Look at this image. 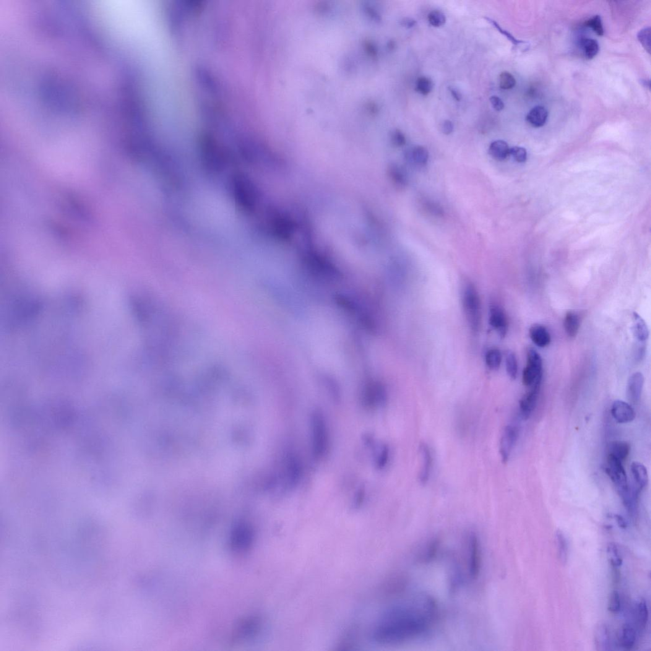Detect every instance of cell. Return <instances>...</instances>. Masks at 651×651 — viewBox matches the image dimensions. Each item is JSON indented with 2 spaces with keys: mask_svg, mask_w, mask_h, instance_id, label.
Here are the masks:
<instances>
[{
  "mask_svg": "<svg viewBox=\"0 0 651 651\" xmlns=\"http://www.w3.org/2000/svg\"><path fill=\"white\" fill-rule=\"evenodd\" d=\"M490 101H491L492 107L494 108L495 110L501 111L504 108L503 101H502L501 99L498 97V96H492V97L490 98Z\"/></svg>",
  "mask_w": 651,
  "mask_h": 651,
  "instance_id": "obj_45",
  "label": "cell"
},
{
  "mask_svg": "<svg viewBox=\"0 0 651 651\" xmlns=\"http://www.w3.org/2000/svg\"><path fill=\"white\" fill-rule=\"evenodd\" d=\"M555 541L559 561L562 564L566 565L568 559V547L566 537L561 530H556Z\"/></svg>",
  "mask_w": 651,
  "mask_h": 651,
  "instance_id": "obj_27",
  "label": "cell"
},
{
  "mask_svg": "<svg viewBox=\"0 0 651 651\" xmlns=\"http://www.w3.org/2000/svg\"><path fill=\"white\" fill-rule=\"evenodd\" d=\"M638 40L648 53H650V28L642 29L638 33Z\"/></svg>",
  "mask_w": 651,
  "mask_h": 651,
  "instance_id": "obj_40",
  "label": "cell"
},
{
  "mask_svg": "<svg viewBox=\"0 0 651 651\" xmlns=\"http://www.w3.org/2000/svg\"><path fill=\"white\" fill-rule=\"evenodd\" d=\"M446 17H445L444 13L438 11V10H434L429 13L428 15V21L429 24L434 27L438 28L442 27L446 22Z\"/></svg>",
  "mask_w": 651,
  "mask_h": 651,
  "instance_id": "obj_38",
  "label": "cell"
},
{
  "mask_svg": "<svg viewBox=\"0 0 651 651\" xmlns=\"http://www.w3.org/2000/svg\"><path fill=\"white\" fill-rule=\"evenodd\" d=\"M529 335L531 340L538 347H546L551 342V335L542 325H533L530 328Z\"/></svg>",
  "mask_w": 651,
  "mask_h": 651,
  "instance_id": "obj_18",
  "label": "cell"
},
{
  "mask_svg": "<svg viewBox=\"0 0 651 651\" xmlns=\"http://www.w3.org/2000/svg\"><path fill=\"white\" fill-rule=\"evenodd\" d=\"M608 556L612 566L614 567H620L623 564V560L619 556L618 548L615 544L610 543L608 546Z\"/></svg>",
  "mask_w": 651,
  "mask_h": 651,
  "instance_id": "obj_36",
  "label": "cell"
},
{
  "mask_svg": "<svg viewBox=\"0 0 651 651\" xmlns=\"http://www.w3.org/2000/svg\"><path fill=\"white\" fill-rule=\"evenodd\" d=\"M634 333L638 342H645L649 337V329L642 317L637 312L634 313Z\"/></svg>",
  "mask_w": 651,
  "mask_h": 651,
  "instance_id": "obj_23",
  "label": "cell"
},
{
  "mask_svg": "<svg viewBox=\"0 0 651 651\" xmlns=\"http://www.w3.org/2000/svg\"><path fill=\"white\" fill-rule=\"evenodd\" d=\"M631 471L637 487L641 491L647 485L649 481L646 468L640 462H634L631 465Z\"/></svg>",
  "mask_w": 651,
  "mask_h": 651,
  "instance_id": "obj_21",
  "label": "cell"
},
{
  "mask_svg": "<svg viewBox=\"0 0 651 651\" xmlns=\"http://www.w3.org/2000/svg\"><path fill=\"white\" fill-rule=\"evenodd\" d=\"M587 27L592 29V30L598 36H603L604 30L602 21L600 15H596L585 22Z\"/></svg>",
  "mask_w": 651,
  "mask_h": 651,
  "instance_id": "obj_39",
  "label": "cell"
},
{
  "mask_svg": "<svg viewBox=\"0 0 651 651\" xmlns=\"http://www.w3.org/2000/svg\"><path fill=\"white\" fill-rule=\"evenodd\" d=\"M644 377L640 372H636L630 377L627 382V394L630 402L636 404L641 397Z\"/></svg>",
  "mask_w": 651,
  "mask_h": 651,
  "instance_id": "obj_14",
  "label": "cell"
},
{
  "mask_svg": "<svg viewBox=\"0 0 651 651\" xmlns=\"http://www.w3.org/2000/svg\"><path fill=\"white\" fill-rule=\"evenodd\" d=\"M541 384L533 385L520 401V410L523 418L528 419L537 404Z\"/></svg>",
  "mask_w": 651,
  "mask_h": 651,
  "instance_id": "obj_10",
  "label": "cell"
},
{
  "mask_svg": "<svg viewBox=\"0 0 651 651\" xmlns=\"http://www.w3.org/2000/svg\"><path fill=\"white\" fill-rule=\"evenodd\" d=\"M481 568L480 541L475 532H471L468 540V569L471 579H477Z\"/></svg>",
  "mask_w": 651,
  "mask_h": 651,
  "instance_id": "obj_5",
  "label": "cell"
},
{
  "mask_svg": "<svg viewBox=\"0 0 651 651\" xmlns=\"http://www.w3.org/2000/svg\"><path fill=\"white\" fill-rule=\"evenodd\" d=\"M595 644L597 650H611V636L608 626L605 624L598 625L595 630Z\"/></svg>",
  "mask_w": 651,
  "mask_h": 651,
  "instance_id": "obj_19",
  "label": "cell"
},
{
  "mask_svg": "<svg viewBox=\"0 0 651 651\" xmlns=\"http://www.w3.org/2000/svg\"><path fill=\"white\" fill-rule=\"evenodd\" d=\"M416 24V22L415 20L411 19V18H405V19L401 20L400 21V25H402V27L408 29L415 27Z\"/></svg>",
  "mask_w": 651,
  "mask_h": 651,
  "instance_id": "obj_48",
  "label": "cell"
},
{
  "mask_svg": "<svg viewBox=\"0 0 651 651\" xmlns=\"http://www.w3.org/2000/svg\"><path fill=\"white\" fill-rule=\"evenodd\" d=\"M423 207L424 211L429 215H433V217H440L444 215V210L436 202L431 201L429 200H425L423 203Z\"/></svg>",
  "mask_w": 651,
  "mask_h": 651,
  "instance_id": "obj_35",
  "label": "cell"
},
{
  "mask_svg": "<svg viewBox=\"0 0 651 651\" xmlns=\"http://www.w3.org/2000/svg\"><path fill=\"white\" fill-rule=\"evenodd\" d=\"M389 447L386 445H383L380 447L376 460L377 467L379 470H382L386 466L389 461Z\"/></svg>",
  "mask_w": 651,
  "mask_h": 651,
  "instance_id": "obj_34",
  "label": "cell"
},
{
  "mask_svg": "<svg viewBox=\"0 0 651 651\" xmlns=\"http://www.w3.org/2000/svg\"><path fill=\"white\" fill-rule=\"evenodd\" d=\"M611 411L614 420L619 424L631 423L636 415L632 406L621 400H617L613 403Z\"/></svg>",
  "mask_w": 651,
  "mask_h": 651,
  "instance_id": "obj_12",
  "label": "cell"
},
{
  "mask_svg": "<svg viewBox=\"0 0 651 651\" xmlns=\"http://www.w3.org/2000/svg\"><path fill=\"white\" fill-rule=\"evenodd\" d=\"M615 518L619 527L621 528H623V529H625V528H626L627 527L626 522H625L624 518L622 517L621 516L616 515H615Z\"/></svg>",
  "mask_w": 651,
  "mask_h": 651,
  "instance_id": "obj_50",
  "label": "cell"
},
{
  "mask_svg": "<svg viewBox=\"0 0 651 651\" xmlns=\"http://www.w3.org/2000/svg\"><path fill=\"white\" fill-rule=\"evenodd\" d=\"M608 465L606 473L618 490L623 489L629 485L626 471L624 470L623 462L621 460L613 455L609 454Z\"/></svg>",
  "mask_w": 651,
  "mask_h": 651,
  "instance_id": "obj_8",
  "label": "cell"
},
{
  "mask_svg": "<svg viewBox=\"0 0 651 651\" xmlns=\"http://www.w3.org/2000/svg\"><path fill=\"white\" fill-rule=\"evenodd\" d=\"M580 328V319L577 314L572 311L567 312L564 319V328L570 338L576 337Z\"/></svg>",
  "mask_w": 651,
  "mask_h": 651,
  "instance_id": "obj_24",
  "label": "cell"
},
{
  "mask_svg": "<svg viewBox=\"0 0 651 651\" xmlns=\"http://www.w3.org/2000/svg\"><path fill=\"white\" fill-rule=\"evenodd\" d=\"M439 541L437 540L431 541L428 544V545L424 549L423 553H421L419 560L423 563H428V562L433 561L434 556L436 555L437 550H438Z\"/></svg>",
  "mask_w": 651,
  "mask_h": 651,
  "instance_id": "obj_30",
  "label": "cell"
},
{
  "mask_svg": "<svg viewBox=\"0 0 651 651\" xmlns=\"http://www.w3.org/2000/svg\"><path fill=\"white\" fill-rule=\"evenodd\" d=\"M419 450H420L422 459L421 471L418 476L419 480L422 484L426 485L430 478L432 470H433V454L428 445L425 443L421 444Z\"/></svg>",
  "mask_w": 651,
  "mask_h": 651,
  "instance_id": "obj_11",
  "label": "cell"
},
{
  "mask_svg": "<svg viewBox=\"0 0 651 651\" xmlns=\"http://www.w3.org/2000/svg\"><path fill=\"white\" fill-rule=\"evenodd\" d=\"M580 48L587 59H592L599 52V45L597 40L592 38H583L580 41Z\"/></svg>",
  "mask_w": 651,
  "mask_h": 651,
  "instance_id": "obj_28",
  "label": "cell"
},
{
  "mask_svg": "<svg viewBox=\"0 0 651 651\" xmlns=\"http://www.w3.org/2000/svg\"><path fill=\"white\" fill-rule=\"evenodd\" d=\"M636 632L630 625H625L621 630L619 634V642L624 649H631L634 646L636 641Z\"/></svg>",
  "mask_w": 651,
  "mask_h": 651,
  "instance_id": "obj_25",
  "label": "cell"
},
{
  "mask_svg": "<svg viewBox=\"0 0 651 651\" xmlns=\"http://www.w3.org/2000/svg\"><path fill=\"white\" fill-rule=\"evenodd\" d=\"M433 82L430 78L419 77L416 83V90L424 96L428 95L433 88Z\"/></svg>",
  "mask_w": 651,
  "mask_h": 651,
  "instance_id": "obj_33",
  "label": "cell"
},
{
  "mask_svg": "<svg viewBox=\"0 0 651 651\" xmlns=\"http://www.w3.org/2000/svg\"><path fill=\"white\" fill-rule=\"evenodd\" d=\"M510 148L504 141L497 140L492 142L489 147V153L497 160H504L509 156Z\"/></svg>",
  "mask_w": 651,
  "mask_h": 651,
  "instance_id": "obj_22",
  "label": "cell"
},
{
  "mask_svg": "<svg viewBox=\"0 0 651 651\" xmlns=\"http://www.w3.org/2000/svg\"><path fill=\"white\" fill-rule=\"evenodd\" d=\"M301 475V466L297 456L294 454L286 455L283 463V476L288 486H295Z\"/></svg>",
  "mask_w": 651,
  "mask_h": 651,
  "instance_id": "obj_7",
  "label": "cell"
},
{
  "mask_svg": "<svg viewBox=\"0 0 651 651\" xmlns=\"http://www.w3.org/2000/svg\"><path fill=\"white\" fill-rule=\"evenodd\" d=\"M637 618L640 626L644 629L649 619V611H648L646 601L644 599H640L637 604Z\"/></svg>",
  "mask_w": 651,
  "mask_h": 651,
  "instance_id": "obj_32",
  "label": "cell"
},
{
  "mask_svg": "<svg viewBox=\"0 0 651 651\" xmlns=\"http://www.w3.org/2000/svg\"><path fill=\"white\" fill-rule=\"evenodd\" d=\"M543 379V360L537 351L528 348L527 353V366L523 371V384L528 387L541 384Z\"/></svg>",
  "mask_w": 651,
  "mask_h": 651,
  "instance_id": "obj_4",
  "label": "cell"
},
{
  "mask_svg": "<svg viewBox=\"0 0 651 651\" xmlns=\"http://www.w3.org/2000/svg\"><path fill=\"white\" fill-rule=\"evenodd\" d=\"M621 608L620 596L617 591L611 593L608 602L609 611L613 613H618Z\"/></svg>",
  "mask_w": 651,
  "mask_h": 651,
  "instance_id": "obj_43",
  "label": "cell"
},
{
  "mask_svg": "<svg viewBox=\"0 0 651 651\" xmlns=\"http://www.w3.org/2000/svg\"><path fill=\"white\" fill-rule=\"evenodd\" d=\"M454 131V124L450 121H445L441 125V131L444 134L449 135Z\"/></svg>",
  "mask_w": 651,
  "mask_h": 651,
  "instance_id": "obj_46",
  "label": "cell"
},
{
  "mask_svg": "<svg viewBox=\"0 0 651 651\" xmlns=\"http://www.w3.org/2000/svg\"><path fill=\"white\" fill-rule=\"evenodd\" d=\"M311 439L312 454L316 459H321L327 454L329 447V432L323 414L315 411L311 416Z\"/></svg>",
  "mask_w": 651,
  "mask_h": 651,
  "instance_id": "obj_3",
  "label": "cell"
},
{
  "mask_svg": "<svg viewBox=\"0 0 651 651\" xmlns=\"http://www.w3.org/2000/svg\"><path fill=\"white\" fill-rule=\"evenodd\" d=\"M548 117V110L543 106H537L528 112L527 121L533 127H541L546 124Z\"/></svg>",
  "mask_w": 651,
  "mask_h": 651,
  "instance_id": "obj_20",
  "label": "cell"
},
{
  "mask_svg": "<svg viewBox=\"0 0 651 651\" xmlns=\"http://www.w3.org/2000/svg\"><path fill=\"white\" fill-rule=\"evenodd\" d=\"M486 365L490 369L496 370L501 366L502 354L497 348H491L486 352L485 355Z\"/></svg>",
  "mask_w": 651,
  "mask_h": 651,
  "instance_id": "obj_29",
  "label": "cell"
},
{
  "mask_svg": "<svg viewBox=\"0 0 651 651\" xmlns=\"http://www.w3.org/2000/svg\"><path fill=\"white\" fill-rule=\"evenodd\" d=\"M509 155H511L513 158L519 163L525 162L527 159V151L522 147H515L510 148Z\"/></svg>",
  "mask_w": 651,
  "mask_h": 651,
  "instance_id": "obj_44",
  "label": "cell"
},
{
  "mask_svg": "<svg viewBox=\"0 0 651 651\" xmlns=\"http://www.w3.org/2000/svg\"><path fill=\"white\" fill-rule=\"evenodd\" d=\"M405 157L411 165L423 167L428 162L429 152L426 148L422 146H415L406 151Z\"/></svg>",
  "mask_w": 651,
  "mask_h": 651,
  "instance_id": "obj_17",
  "label": "cell"
},
{
  "mask_svg": "<svg viewBox=\"0 0 651 651\" xmlns=\"http://www.w3.org/2000/svg\"><path fill=\"white\" fill-rule=\"evenodd\" d=\"M438 615L436 601L420 594L400 601L383 612L371 632L372 641L381 645L401 644L428 632Z\"/></svg>",
  "mask_w": 651,
  "mask_h": 651,
  "instance_id": "obj_1",
  "label": "cell"
},
{
  "mask_svg": "<svg viewBox=\"0 0 651 651\" xmlns=\"http://www.w3.org/2000/svg\"><path fill=\"white\" fill-rule=\"evenodd\" d=\"M518 436L519 428L516 424H509L504 428L499 444L500 455L504 463H507L509 460Z\"/></svg>",
  "mask_w": 651,
  "mask_h": 651,
  "instance_id": "obj_6",
  "label": "cell"
},
{
  "mask_svg": "<svg viewBox=\"0 0 651 651\" xmlns=\"http://www.w3.org/2000/svg\"><path fill=\"white\" fill-rule=\"evenodd\" d=\"M387 176L393 185L398 189H404L408 185V179L407 172L399 164H390L388 166Z\"/></svg>",
  "mask_w": 651,
  "mask_h": 651,
  "instance_id": "obj_15",
  "label": "cell"
},
{
  "mask_svg": "<svg viewBox=\"0 0 651 651\" xmlns=\"http://www.w3.org/2000/svg\"><path fill=\"white\" fill-rule=\"evenodd\" d=\"M641 83H642V85L644 86V87H647V88H650V81H649V80H641Z\"/></svg>",
  "mask_w": 651,
  "mask_h": 651,
  "instance_id": "obj_51",
  "label": "cell"
},
{
  "mask_svg": "<svg viewBox=\"0 0 651 651\" xmlns=\"http://www.w3.org/2000/svg\"><path fill=\"white\" fill-rule=\"evenodd\" d=\"M489 324L501 338L506 335L508 329L507 317L503 310L496 305H492L490 308Z\"/></svg>",
  "mask_w": 651,
  "mask_h": 651,
  "instance_id": "obj_9",
  "label": "cell"
},
{
  "mask_svg": "<svg viewBox=\"0 0 651 651\" xmlns=\"http://www.w3.org/2000/svg\"><path fill=\"white\" fill-rule=\"evenodd\" d=\"M516 79L514 75L508 72L502 73L499 76V86L502 89L509 90L514 88L516 85Z\"/></svg>",
  "mask_w": 651,
  "mask_h": 651,
  "instance_id": "obj_37",
  "label": "cell"
},
{
  "mask_svg": "<svg viewBox=\"0 0 651 651\" xmlns=\"http://www.w3.org/2000/svg\"><path fill=\"white\" fill-rule=\"evenodd\" d=\"M506 371L508 376L513 380L517 379L518 376V362L517 357L512 351H507L506 354Z\"/></svg>",
  "mask_w": 651,
  "mask_h": 651,
  "instance_id": "obj_31",
  "label": "cell"
},
{
  "mask_svg": "<svg viewBox=\"0 0 651 651\" xmlns=\"http://www.w3.org/2000/svg\"><path fill=\"white\" fill-rule=\"evenodd\" d=\"M449 89L455 100H456L457 101H460L461 100L462 95L459 92V90H457L456 88L452 87H449Z\"/></svg>",
  "mask_w": 651,
  "mask_h": 651,
  "instance_id": "obj_49",
  "label": "cell"
},
{
  "mask_svg": "<svg viewBox=\"0 0 651 651\" xmlns=\"http://www.w3.org/2000/svg\"><path fill=\"white\" fill-rule=\"evenodd\" d=\"M390 141L394 147H402L407 143L405 135L399 129H395L390 134Z\"/></svg>",
  "mask_w": 651,
  "mask_h": 651,
  "instance_id": "obj_42",
  "label": "cell"
},
{
  "mask_svg": "<svg viewBox=\"0 0 651 651\" xmlns=\"http://www.w3.org/2000/svg\"><path fill=\"white\" fill-rule=\"evenodd\" d=\"M644 343L639 342L638 344L639 347L637 348L636 352H635V359L637 361H640L644 358L645 351Z\"/></svg>",
  "mask_w": 651,
  "mask_h": 651,
  "instance_id": "obj_47",
  "label": "cell"
},
{
  "mask_svg": "<svg viewBox=\"0 0 651 651\" xmlns=\"http://www.w3.org/2000/svg\"><path fill=\"white\" fill-rule=\"evenodd\" d=\"M630 452V446L626 441H614L609 445V454L618 458L623 462L629 456Z\"/></svg>",
  "mask_w": 651,
  "mask_h": 651,
  "instance_id": "obj_26",
  "label": "cell"
},
{
  "mask_svg": "<svg viewBox=\"0 0 651 651\" xmlns=\"http://www.w3.org/2000/svg\"><path fill=\"white\" fill-rule=\"evenodd\" d=\"M462 302L469 327L472 332H478L481 322L480 298L475 285L470 281L463 284Z\"/></svg>",
  "mask_w": 651,
  "mask_h": 651,
  "instance_id": "obj_2",
  "label": "cell"
},
{
  "mask_svg": "<svg viewBox=\"0 0 651 651\" xmlns=\"http://www.w3.org/2000/svg\"><path fill=\"white\" fill-rule=\"evenodd\" d=\"M485 19L487 20L490 24L492 25L495 28L497 29L500 33H501L502 35L506 36V37L508 39V40L511 41L514 45H518L520 43H524L522 41L517 40V38L514 37V36H513L511 33L508 32V31L502 28L501 26H500L496 21H495L494 20L489 17H485Z\"/></svg>",
  "mask_w": 651,
  "mask_h": 651,
  "instance_id": "obj_41",
  "label": "cell"
},
{
  "mask_svg": "<svg viewBox=\"0 0 651 651\" xmlns=\"http://www.w3.org/2000/svg\"><path fill=\"white\" fill-rule=\"evenodd\" d=\"M640 490L633 488L627 485L625 487L618 490L619 495L623 501L624 506L626 507L632 515H636L638 509V498Z\"/></svg>",
  "mask_w": 651,
  "mask_h": 651,
  "instance_id": "obj_16",
  "label": "cell"
},
{
  "mask_svg": "<svg viewBox=\"0 0 651 651\" xmlns=\"http://www.w3.org/2000/svg\"><path fill=\"white\" fill-rule=\"evenodd\" d=\"M253 533L251 528L246 525L239 526L234 531L231 536V544L235 549L243 550L251 545Z\"/></svg>",
  "mask_w": 651,
  "mask_h": 651,
  "instance_id": "obj_13",
  "label": "cell"
}]
</instances>
